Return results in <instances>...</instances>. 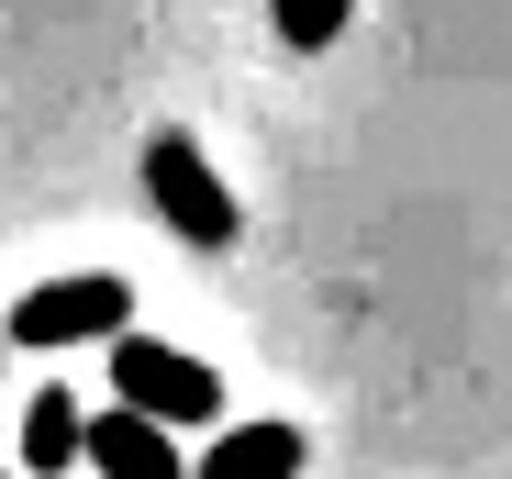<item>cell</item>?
I'll list each match as a JSON object with an SVG mask.
<instances>
[{
    "label": "cell",
    "mask_w": 512,
    "mask_h": 479,
    "mask_svg": "<svg viewBox=\"0 0 512 479\" xmlns=\"http://www.w3.org/2000/svg\"><path fill=\"white\" fill-rule=\"evenodd\" d=\"M0 479H12V468H0Z\"/></svg>",
    "instance_id": "cell-9"
},
{
    "label": "cell",
    "mask_w": 512,
    "mask_h": 479,
    "mask_svg": "<svg viewBox=\"0 0 512 479\" xmlns=\"http://www.w3.org/2000/svg\"><path fill=\"white\" fill-rule=\"evenodd\" d=\"M190 479H301V424H223Z\"/></svg>",
    "instance_id": "cell-5"
},
{
    "label": "cell",
    "mask_w": 512,
    "mask_h": 479,
    "mask_svg": "<svg viewBox=\"0 0 512 479\" xmlns=\"http://www.w3.org/2000/svg\"><path fill=\"white\" fill-rule=\"evenodd\" d=\"M145 201H156V223L179 234L190 257H223L234 234H245V212H234V190H223V168L167 123V134H145Z\"/></svg>",
    "instance_id": "cell-1"
},
{
    "label": "cell",
    "mask_w": 512,
    "mask_h": 479,
    "mask_svg": "<svg viewBox=\"0 0 512 479\" xmlns=\"http://www.w3.org/2000/svg\"><path fill=\"white\" fill-rule=\"evenodd\" d=\"M134 324V279L123 268H78V279H45V290H23L12 312H0V335L12 346H112Z\"/></svg>",
    "instance_id": "cell-2"
},
{
    "label": "cell",
    "mask_w": 512,
    "mask_h": 479,
    "mask_svg": "<svg viewBox=\"0 0 512 479\" xmlns=\"http://www.w3.org/2000/svg\"><path fill=\"white\" fill-rule=\"evenodd\" d=\"M0 346H12V335H0Z\"/></svg>",
    "instance_id": "cell-8"
},
{
    "label": "cell",
    "mask_w": 512,
    "mask_h": 479,
    "mask_svg": "<svg viewBox=\"0 0 512 479\" xmlns=\"http://www.w3.org/2000/svg\"><path fill=\"white\" fill-rule=\"evenodd\" d=\"M112 390H123V413H145V424H223V379L201 368V357H179V346H156V335H112Z\"/></svg>",
    "instance_id": "cell-3"
},
{
    "label": "cell",
    "mask_w": 512,
    "mask_h": 479,
    "mask_svg": "<svg viewBox=\"0 0 512 479\" xmlns=\"http://www.w3.org/2000/svg\"><path fill=\"white\" fill-rule=\"evenodd\" d=\"M78 457H90L101 479H190L179 468V435H167V424H145V413H90V435H78Z\"/></svg>",
    "instance_id": "cell-4"
},
{
    "label": "cell",
    "mask_w": 512,
    "mask_h": 479,
    "mask_svg": "<svg viewBox=\"0 0 512 479\" xmlns=\"http://www.w3.org/2000/svg\"><path fill=\"white\" fill-rule=\"evenodd\" d=\"M78 435H90V413L67 390H34L23 402V468H78Z\"/></svg>",
    "instance_id": "cell-6"
},
{
    "label": "cell",
    "mask_w": 512,
    "mask_h": 479,
    "mask_svg": "<svg viewBox=\"0 0 512 479\" xmlns=\"http://www.w3.org/2000/svg\"><path fill=\"white\" fill-rule=\"evenodd\" d=\"M268 23H279V45H290V56H323V45H346L357 0H268Z\"/></svg>",
    "instance_id": "cell-7"
}]
</instances>
